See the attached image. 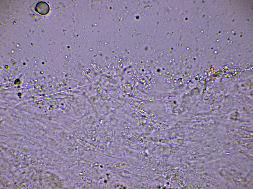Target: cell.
<instances>
[{"mask_svg": "<svg viewBox=\"0 0 253 189\" xmlns=\"http://www.w3.org/2000/svg\"><path fill=\"white\" fill-rule=\"evenodd\" d=\"M50 9L48 4L46 2L40 1L36 4L35 10L39 14L42 15H45L48 13Z\"/></svg>", "mask_w": 253, "mask_h": 189, "instance_id": "cell-1", "label": "cell"}]
</instances>
